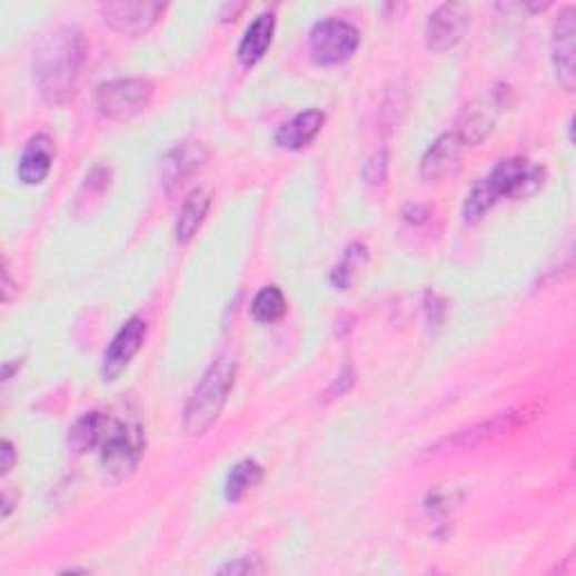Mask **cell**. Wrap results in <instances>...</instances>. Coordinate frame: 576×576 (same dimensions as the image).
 Segmentation results:
<instances>
[{
  "mask_svg": "<svg viewBox=\"0 0 576 576\" xmlns=\"http://www.w3.org/2000/svg\"><path fill=\"white\" fill-rule=\"evenodd\" d=\"M0 473L3 475H10V470L14 468V464H17V450H14V446H12V441H3V446H0Z\"/></svg>",
  "mask_w": 576,
  "mask_h": 576,
  "instance_id": "cell-26",
  "label": "cell"
},
{
  "mask_svg": "<svg viewBox=\"0 0 576 576\" xmlns=\"http://www.w3.org/2000/svg\"><path fill=\"white\" fill-rule=\"evenodd\" d=\"M107 419L109 417L102 413H86L83 417H79L68 435L70 446L77 453H88V450L98 448L102 441L105 428H107Z\"/></svg>",
  "mask_w": 576,
  "mask_h": 576,
  "instance_id": "cell-19",
  "label": "cell"
},
{
  "mask_svg": "<svg viewBox=\"0 0 576 576\" xmlns=\"http://www.w3.org/2000/svg\"><path fill=\"white\" fill-rule=\"evenodd\" d=\"M574 39H576V12L574 8H565L558 14L552 32V63L565 90H574V83H576Z\"/></svg>",
  "mask_w": 576,
  "mask_h": 576,
  "instance_id": "cell-12",
  "label": "cell"
},
{
  "mask_svg": "<svg viewBox=\"0 0 576 576\" xmlns=\"http://www.w3.org/2000/svg\"><path fill=\"white\" fill-rule=\"evenodd\" d=\"M145 446H147V435L140 421L109 417L102 441L98 446L105 470L113 479H125L140 464L145 455Z\"/></svg>",
  "mask_w": 576,
  "mask_h": 576,
  "instance_id": "cell-3",
  "label": "cell"
},
{
  "mask_svg": "<svg viewBox=\"0 0 576 576\" xmlns=\"http://www.w3.org/2000/svg\"><path fill=\"white\" fill-rule=\"evenodd\" d=\"M272 34H275V17H272V12L259 14L250 23V28L246 30V34H244V39L239 43V50H237L239 61L244 66H248V68L259 63L264 59V54L268 52L270 43H272Z\"/></svg>",
  "mask_w": 576,
  "mask_h": 576,
  "instance_id": "cell-17",
  "label": "cell"
},
{
  "mask_svg": "<svg viewBox=\"0 0 576 576\" xmlns=\"http://www.w3.org/2000/svg\"><path fill=\"white\" fill-rule=\"evenodd\" d=\"M208 162V149L201 142H180L176 145L160 165L162 187L167 191L178 189L191 176L199 173Z\"/></svg>",
  "mask_w": 576,
  "mask_h": 576,
  "instance_id": "cell-13",
  "label": "cell"
},
{
  "mask_svg": "<svg viewBox=\"0 0 576 576\" xmlns=\"http://www.w3.org/2000/svg\"><path fill=\"white\" fill-rule=\"evenodd\" d=\"M264 479V468L252 461V459H244L237 466H232L228 479H226V498L230 503H239L244 500L255 487L261 485Z\"/></svg>",
  "mask_w": 576,
  "mask_h": 576,
  "instance_id": "cell-20",
  "label": "cell"
},
{
  "mask_svg": "<svg viewBox=\"0 0 576 576\" xmlns=\"http://www.w3.org/2000/svg\"><path fill=\"white\" fill-rule=\"evenodd\" d=\"M264 563L259 556H241V558H235L230 560L228 565H224L219 569V574H232V576H239V574H259L264 572Z\"/></svg>",
  "mask_w": 576,
  "mask_h": 576,
  "instance_id": "cell-24",
  "label": "cell"
},
{
  "mask_svg": "<svg viewBox=\"0 0 576 576\" xmlns=\"http://www.w3.org/2000/svg\"><path fill=\"white\" fill-rule=\"evenodd\" d=\"M83 63L86 39L81 30L59 28L43 37L32 59L34 86L41 98L52 107L68 105L77 92Z\"/></svg>",
  "mask_w": 576,
  "mask_h": 576,
  "instance_id": "cell-1",
  "label": "cell"
},
{
  "mask_svg": "<svg viewBox=\"0 0 576 576\" xmlns=\"http://www.w3.org/2000/svg\"><path fill=\"white\" fill-rule=\"evenodd\" d=\"M212 206V191L210 189H195L189 195V199L185 201L182 210H180V217H178V224H176V241L178 244H189L191 239H195V235L199 232V228L203 226L206 217H208V210Z\"/></svg>",
  "mask_w": 576,
  "mask_h": 576,
  "instance_id": "cell-18",
  "label": "cell"
},
{
  "mask_svg": "<svg viewBox=\"0 0 576 576\" xmlns=\"http://www.w3.org/2000/svg\"><path fill=\"white\" fill-rule=\"evenodd\" d=\"M286 314V298L277 286H266L255 296L250 316L261 325H272Z\"/></svg>",
  "mask_w": 576,
  "mask_h": 576,
  "instance_id": "cell-21",
  "label": "cell"
},
{
  "mask_svg": "<svg viewBox=\"0 0 576 576\" xmlns=\"http://www.w3.org/2000/svg\"><path fill=\"white\" fill-rule=\"evenodd\" d=\"M367 261V248L363 244H354L347 248V252L342 255V261L334 268L331 272V281L340 291H347L354 281L356 270Z\"/></svg>",
  "mask_w": 576,
  "mask_h": 576,
  "instance_id": "cell-22",
  "label": "cell"
},
{
  "mask_svg": "<svg viewBox=\"0 0 576 576\" xmlns=\"http://www.w3.org/2000/svg\"><path fill=\"white\" fill-rule=\"evenodd\" d=\"M153 92V83L145 77L116 79L98 88V109L111 120H131L149 109Z\"/></svg>",
  "mask_w": 576,
  "mask_h": 576,
  "instance_id": "cell-4",
  "label": "cell"
},
{
  "mask_svg": "<svg viewBox=\"0 0 576 576\" xmlns=\"http://www.w3.org/2000/svg\"><path fill=\"white\" fill-rule=\"evenodd\" d=\"M485 182L496 203L500 199H527L545 185V169L525 158H509L498 162Z\"/></svg>",
  "mask_w": 576,
  "mask_h": 576,
  "instance_id": "cell-5",
  "label": "cell"
},
{
  "mask_svg": "<svg viewBox=\"0 0 576 576\" xmlns=\"http://www.w3.org/2000/svg\"><path fill=\"white\" fill-rule=\"evenodd\" d=\"M507 95L509 90L498 86L491 88L483 100H477L473 107H468L459 120V129L455 131L464 145H479L485 138L491 136L496 129L498 116L503 109H507Z\"/></svg>",
  "mask_w": 576,
  "mask_h": 576,
  "instance_id": "cell-7",
  "label": "cell"
},
{
  "mask_svg": "<svg viewBox=\"0 0 576 576\" xmlns=\"http://www.w3.org/2000/svg\"><path fill=\"white\" fill-rule=\"evenodd\" d=\"M464 142L457 133H444L439 136L424 153L421 158V178L428 182H439L448 173L455 171L461 158Z\"/></svg>",
  "mask_w": 576,
  "mask_h": 576,
  "instance_id": "cell-14",
  "label": "cell"
},
{
  "mask_svg": "<svg viewBox=\"0 0 576 576\" xmlns=\"http://www.w3.org/2000/svg\"><path fill=\"white\" fill-rule=\"evenodd\" d=\"M109 185H111V169H107V167L92 169V171L88 173V178H86V182H83L81 191H79V197H77V208H79L86 199H90V201H100V199L107 195Z\"/></svg>",
  "mask_w": 576,
  "mask_h": 576,
  "instance_id": "cell-23",
  "label": "cell"
},
{
  "mask_svg": "<svg viewBox=\"0 0 576 576\" xmlns=\"http://www.w3.org/2000/svg\"><path fill=\"white\" fill-rule=\"evenodd\" d=\"M470 23V10L461 3L439 6L426 23V46L433 52H446L455 48L466 34Z\"/></svg>",
  "mask_w": 576,
  "mask_h": 576,
  "instance_id": "cell-9",
  "label": "cell"
},
{
  "mask_svg": "<svg viewBox=\"0 0 576 576\" xmlns=\"http://www.w3.org/2000/svg\"><path fill=\"white\" fill-rule=\"evenodd\" d=\"M235 376H237V363L228 356L217 358L206 369L203 378L197 383L195 393H191L185 406L182 426L187 435L199 437L215 426V421L221 417L228 404V397L235 386Z\"/></svg>",
  "mask_w": 576,
  "mask_h": 576,
  "instance_id": "cell-2",
  "label": "cell"
},
{
  "mask_svg": "<svg viewBox=\"0 0 576 576\" xmlns=\"http://www.w3.org/2000/svg\"><path fill=\"white\" fill-rule=\"evenodd\" d=\"M147 338V322L142 318H131L122 325V329L116 334L111 345L105 351L102 360V376L105 380H116L136 358V354L142 349Z\"/></svg>",
  "mask_w": 576,
  "mask_h": 576,
  "instance_id": "cell-11",
  "label": "cell"
},
{
  "mask_svg": "<svg viewBox=\"0 0 576 576\" xmlns=\"http://www.w3.org/2000/svg\"><path fill=\"white\" fill-rule=\"evenodd\" d=\"M388 178V153L380 151L378 156H374L367 167H365V180L371 185H380L383 180Z\"/></svg>",
  "mask_w": 576,
  "mask_h": 576,
  "instance_id": "cell-25",
  "label": "cell"
},
{
  "mask_svg": "<svg viewBox=\"0 0 576 576\" xmlns=\"http://www.w3.org/2000/svg\"><path fill=\"white\" fill-rule=\"evenodd\" d=\"M360 46V32L342 19H325L309 34L311 57L320 66H338L354 57Z\"/></svg>",
  "mask_w": 576,
  "mask_h": 576,
  "instance_id": "cell-6",
  "label": "cell"
},
{
  "mask_svg": "<svg viewBox=\"0 0 576 576\" xmlns=\"http://www.w3.org/2000/svg\"><path fill=\"white\" fill-rule=\"evenodd\" d=\"M54 153H57V149H54V142L50 136H46V133L34 136L26 145L23 156L19 160V180L26 185H41L52 169Z\"/></svg>",
  "mask_w": 576,
  "mask_h": 576,
  "instance_id": "cell-15",
  "label": "cell"
},
{
  "mask_svg": "<svg viewBox=\"0 0 576 576\" xmlns=\"http://www.w3.org/2000/svg\"><path fill=\"white\" fill-rule=\"evenodd\" d=\"M322 127H325V113L322 111H316V109L302 111L291 122H286V125L279 127V131L275 133V142L281 149L300 151L318 138Z\"/></svg>",
  "mask_w": 576,
  "mask_h": 576,
  "instance_id": "cell-16",
  "label": "cell"
},
{
  "mask_svg": "<svg viewBox=\"0 0 576 576\" xmlns=\"http://www.w3.org/2000/svg\"><path fill=\"white\" fill-rule=\"evenodd\" d=\"M165 6L162 3H105L100 6V14L105 23L127 37H142L147 34L158 19L162 17Z\"/></svg>",
  "mask_w": 576,
  "mask_h": 576,
  "instance_id": "cell-10",
  "label": "cell"
},
{
  "mask_svg": "<svg viewBox=\"0 0 576 576\" xmlns=\"http://www.w3.org/2000/svg\"><path fill=\"white\" fill-rule=\"evenodd\" d=\"M520 410H507V413H498L496 417H491L489 421H479L466 430L455 433L453 437L441 439L435 448H430L433 455H441V453H455V450H470L483 444H489L512 430H516L523 421Z\"/></svg>",
  "mask_w": 576,
  "mask_h": 576,
  "instance_id": "cell-8",
  "label": "cell"
}]
</instances>
